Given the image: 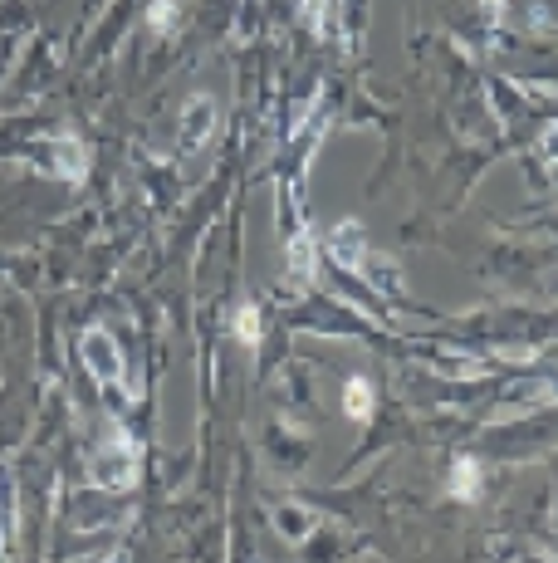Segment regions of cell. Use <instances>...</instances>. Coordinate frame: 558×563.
<instances>
[{"mask_svg":"<svg viewBox=\"0 0 558 563\" xmlns=\"http://www.w3.org/2000/svg\"><path fill=\"white\" fill-rule=\"evenodd\" d=\"M138 461H142L138 441L128 431L108 426V441L93 451V461H89V480L103 485V490H133L138 485Z\"/></svg>","mask_w":558,"mask_h":563,"instance_id":"cell-1","label":"cell"},{"mask_svg":"<svg viewBox=\"0 0 558 563\" xmlns=\"http://www.w3.org/2000/svg\"><path fill=\"white\" fill-rule=\"evenodd\" d=\"M216 118H221V108H216V98L211 94H191L182 108V123H177V157H196L211 133H216Z\"/></svg>","mask_w":558,"mask_h":563,"instance_id":"cell-2","label":"cell"},{"mask_svg":"<svg viewBox=\"0 0 558 563\" xmlns=\"http://www.w3.org/2000/svg\"><path fill=\"white\" fill-rule=\"evenodd\" d=\"M79 353H84V368L93 373V382H103V387H118L123 382V348H118V338L108 329H84L79 338Z\"/></svg>","mask_w":558,"mask_h":563,"instance_id":"cell-3","label":"cell"},{"mask_svg":"<svg viewBox=\"0 0 558 563\" xmlns=\"http://www.w3.org/2000/svg\"><path fill=\"white\" fill-rule=\"evenodd\" d=\"M328 255H333L338 270L363 275V270H368V235H363V226H358V221H338V226L328 231Z\"/></svg>","mask_w":558,"mask_h":563,"instance_id":"cell-4","label":"cell"},{"mask_svg":"<svg viewBox=\"0 0 558 563\" xmlns=\"http://www.w3.org/2000/svg\"><path fill=\"white\" fill-rule=\"evenodd\" d=\"M49 152H54V172H59L64 182H84L89 152L74 142V133H54V138H49Z\"/></svg>","mask_w":558,"mask_h":563,"instance_id":"cell-5","label":"cell"},{"mask_svg":"<svg viewBox=\"0 0 558 563\" xmlns=\"http://www.w3.org/2000/svg\"><path fill=\"white\" fill-rule=\"evenodd\" d=\"M314 235L309 231H294V240H289V284L294 289H309L314 284Z\"/></svg>","mask_w":558,"mask_h":563,"instance_id":"cell-6","label":"cell"},{"mask_svg":"<svg viewBox=\"0 0 558 563\" xmlns=\"http://www.w3.org/2000/svg\"><path fill=\"white\" fill-rule=\"evenodd\" d=\"M343 412H348L353 422H368L372 417V382L368 377H348V387H343Z\"/></svg>","mask_w":558,"mask_h":563,"instance_id":"cell-7","label":"cell"},{"mask_svg":"<svg viewBox=\"0 0 558 563\" xmlns=\"http://www.w3.org/2000/svg\"><path fill=\"white\" fill-rule=\"evenodd\" d=\"M451 495L465 500V505H470V500H480V466H475L470 456H461V461L451 466Z\"/></svg>","mask_w":558,"mask_h":563,"instance_id":"cell-8","label":"cell"},{"mask_svg":"<svg viewBox=\"0 0 558 563\" xmlns=\"http://www.w3.org/2000/svg\"><path fill=\"white\" fill-rule=\"evenodd\" d=\"M235 338H240L245 348H260L265 324H260V309H255V304H240V309H235Z\"/></svg>","mask_w":558,"mask_h":563,"instance_id":"cell-9","label":"cell"},{"mask_svg":"<svg viewBox=\"0 0 558 563\" xmlns=\"http://www.w3.org/2000/svg\"><path fill=\"white\" fill-rule=\"evenodd\" d=\"M147 25H152L157 35H172V30H177V5H172V0H152Z\"/></svg>","mask_w":558,"mask_h":563,"instance_id":"cell-10","label":"cell"},{"mask_svg":"<svg viewBox=\"0 0 558 563\" xmlns=\"http://www.w3.org/2000/svg\"><path fill=\"white\" fill-rule=\"evenodd\" d=\"M304 5V20L314 25V30H324V20H328V0H299Z\"/></svg>","mask_w":558,"mask_h":563,"instance_id":"cell-11","label":"cell"},{"mask_svg":"<svg viewBox=\"0 0 558 563\" xmlns=\"http://www.w3.org/2000/svg\"><path fill=\"white\" fill-rule=\"evenodd\" d=\"M539 157H544V162H554V167H558V128H549V133L539 138Z\"/></svg>","mask_w":558,"mask_h":563,"instance_id":"cell-12","label":"cell"},{"mask_svg":"<svg viewBox=\"0 0 558 563\" xmlns=\"http://www.w3.org/2000/svg\"><path fill=\"white\" fill-rule=\"evenodd\" d=\"M485 5H490V15H500V5H505V0H485Z\"/></svg>","mask_w":558,"mask_h":563,"instance_id":"cell-13","label":"cell"},{"mask_svg":"<svg viewBox=\"0 0 558 563\" xmlns=\"http://www.w3.org/2000/svg\"><path fill=\"white\" fill-rule=\"evenodd\" d=\"M108 563H123V554H108Z\"/></svg>","mask_w":558,"mask_h":563,"instance_id":"cell-14","label":"cell"}]
</instances>
